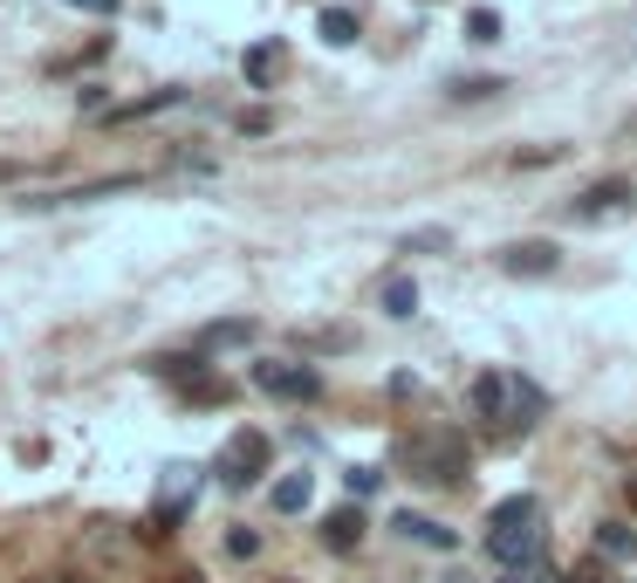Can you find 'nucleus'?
Wrapping results in <instances>:
<instances>
[{"label": "nucleus", "instance_id": "1", "mask_svg": "<svg viewBox=\"0 0 637 583\" xmlns=\"http://www.w3.org/2000/svg\"><path fill=\"white\" fill-rule=\"evenodd\" d=\"M473 412H481L494 433H528V425L548 412V392L522 371H481L473 378Z\"/></svg>", "mask_w": 637, "mask_h": 583}, {"label": "nucleus", "instance_id": "2", "mask_svg": "<svg viewBox=\"0 0 637 583\" xmlns=\"http://www.w3.org/2000/svg\"><path fill=\"white\" fill-rule=\"evenodd\" d=\"M487 556L501 570H535L542 556V501L535 494H507L494 522H487Z\"/></svg>", "mask_w": 637, "mask_h": 583}, {"label": "nucleus", "instance_id": "3", "mask_svg": "<svg viewBox=\"0 0 637 583\" xmlns=\"http://www.w3.org/2000/svg\"><path fill=\"white\" fill-rule=\"evenodd\" d=\"M397 460H405L412 481L453 487V481H466V433L459 425H425V433H412L405 446H397Z\"/></svg>", "mask_w": 637, "mask_h": 583}, {"label": "nucleus", "instance_id": "4", "mask_svg": "<svg viewBox=\"0 0 637 583\" xmlns=\"http://www.w3.org/2000/svg\"><path fill=\"white\" fill-rule=\"evenodd\" d=\"M254 384L267 399H289V405L323 399V371H315V364H254Z\"/></svg>", "mask_w": 637, "mask_h": 583}, {"label": "nucleus", "instance_id": "5", "mask_svg": "<svg viewBox=\"0 0 637 583\" xmlns=\"http://www.w3.org/2000/svg\"><path fill=\"white\" fill-rule=\"evenodd\" d=\"M267 474V433H233L220 446V481L226 487H254Z\"/></svg>", "mask_w": 637, "mask_h": 583}, {"label": "nucleus", "instance_id": "6", "mask_svg": "<svg viewBox=\"0 0 637 583\" xmlns=\"http://www.w3.org/2000/svg\"><path fill=\"white\" fill-rule=\"evenodd\" d=\"M192 494H199V466H165V481H158V515H151V535H165L185 509H192Z\"/></svg>", "mask_w": 637, "mask_h": 583}, {"label": "nucleus", "instance_id": "7", "mask_svg": "<svg viewBox=\"0 0 637 583\" xmlns=\"http://www.w3.org/2000/svg\"><path fill=\"white\" fill-rule=\"evenodd\" d=\"M501 268H507V275H555V268H563V254H555L548 241H514L507 254H501Z\"/></svg>", "mask_w": 637, "mask_h": 583}, {"label": "nucleus", "instance_id": "8", "mask_svg": "<svg viewBox=\"0 0 637 583\" xmlns=\"http://www.w3.org/2000/svg\"><path fill=\"white\" fill-rule=\"evenodd\" d=\"M617 207H630V179H604V185H589L583 200H569V220H604V213H617Z\"/></svg>", "mask_w": 637, "mask_h": 583}, {"label": "nucleus", "instance_id": "9", "mask_svg": "<svg viewBox=\"0 0 637 583\" xmlns=\"http://www.w3.org/2000/svg\"><path fill=\"white\" fill-rule=\"evenodd\" d=\"M323 542H330L336 556H350L356 542H364V509H336V515L323 522Z\"/></svg>", "mask_w": 637, "mask_h": 583}, {"label": "nucleus", "instance_id": "10", "mask_svg": "<svg viewBox=\"0 0 637 583\" xmlns=\"http://www.w3.org/2000/svg\"><path fill=\"white\" fill-rule=\"evenodd\" d=\"M397 535H412V542H425V550H453V529H439V522H425V515H397Z\"/></svg>", "mask_w": 637, "mask_h": 583}, {"label": "nucleus", "instance_id": "11", "mask_svg": "<svg viewBox=\"0 0 637 583\" xmlns=\"http://www.w3.org/2000/svg\"><path fill=\"white\" fill-rule=\"evenodd\" d=\"M274 69H282V42H254V49H247V83H254V90H267V83H274Z\"/></svg>", "mask_w": 637, "mask_h": 583}, {"label": "nucleus", "instance_id": "12", "mask_svg": "<svg viewBox=\"0 0 637 583\" xmlns=\"http://www.w3.org/2000/svg\"><path fill=\"white\" fill-rule=\"evenodd\" d=\"M309 494H315V481H309V474H289V481H274V509H282V515H302Z\"/></svg>", "mask_w": 637, "mask_h": 583}, {"label": "nucleus", "instance_id": "13", "mask_svg": "<svg viewBox=\"0 0 637 583\" xmlns=\"http://www.w3.org/2000/svg\"><path fill=\"white\" fill-rule=\"evenodd\" d=\"M315 28H323L330 49H350V42H356V14H350V8H323V21H315Z\"/></svg>", "mask_w": 637, "mask_h": 583}, {"label": "nucleus", "instance_id": "14", "mask_svg": "<svg viewBox=\"0 0 637 583\" xmlns=\"http://www.w3.org/2000/svg\"><path fill=\"white\" fill-rule=\"evenodd\" d=\"M412 309H418V282L412 275H391L384 282V316H412Z\"/></svg>", "mask_w": 637, "mask_h": 583}, {"label": "nucleus", "instance_id": "15", "mask_svg": "<svg viewBox=\"0 0 637 583\" xmlns=\"http://www.w3.org/2000/svg\"><path fill=\"white\" fill-rule=\"evenodd\" d=\"M172 103H185V90H151V97H138V103H124V110H110L117 124H131V117H151V110H172Z\"/></svg>", "mask_w": 637, "mask_h": 583}, {"label": "nucleus", "instance_id": "16", "mask_svg": "<svg viewBox=\"0 0 637 583\" xmlns=\"http://www.w3.org/2000/svg\"><path fill=\"white\" fill-rule=\"evenodd\" d=\"M254 336V323H213L206 336H199V350H241Z\"/></svg>", "mask_w": 637, "mask_h": 583}, {"label": "nucleus", "instance_id": "17", "mask_svg": "<svg viewBox=\"0 0 637 583\" xmlns=\"http://www.w3.org/2000/svg\"><path fill=\"white\" fill-rule=\"evenodd\" d=\"M596 550H604V556H637V535L624 522H604V529H596Z\"/></svg>", "mask_w": 637, "mask_h": 583}, {"label": "nucleus", "instance_id": "18", "mask_svg": "<svg viewBox=\"0 0 637 583\" xmlns=\"http://www.w3.org/2000/svg\"><path fill=\"white\" fill-rule=\"evenodd\" d=\"M507 83H501V76H466V83H453V97L459 103H487V97H501Z\"/></svg>", "mask_w": 637, "mask_h": 583}, {"label": "nucleus", "instance_id": "19", "mask_svg": "<svg viewBox=\"0 0 637 583\" xmlns=\"http://www.w3.org/2000/svg\"><path fill=\"white\" fill-rule=\"evenodd\" d=\"M466 42H501V14L494 8H473L466 14Z\"/></svg>", "mask_w": 637, "mask_h": 583}, {"label": "nucleus", "instance_id": "20", "mask_svg": "<svg viewBox=\"0 0 637 583\" xmlns=\"http://www.w3.org/2000/svg\"><path fill=\"white\" fill-rule=\"evenodd\" d=\"M151 371L172 378V384H192V378H199V358H151Z\"/></svg>", "mask_w": 637, "mask_h": 583}, {"label": "nucleus", "instance_id": "21", "mask_svg": "<svg viewBox=\"0 0 637 583\" xmlns=\"http://www.w3.org/2000/svg\"><path fill=\"white\" fill-rule=\"evenodd\" d=\"M446 241H453L446 227H425V233H412V241H405V254H432V248H446Z\"/></svg>", "mask_w": 637, "mask_h": 583}, {"label": "nucleus", "instance_id": "22", "mask_svg": "<svg viewBox=\"0 0 637 583\" xmlns=\"http://www.w3.org/2000/svg\"><path fill=\"white\" fill-rule=\"evenodd\" d=\"M343 481H350V494H377V481H384V474H377V466H350Z\"/></svg>", "mask_w": 637, "mask_h": 583}, {"label": "nucleus", "instance_id": "23", "mask_svg": "<svg viewBox=\"0 0 637 583\" xmlns=\"http://www.w3.org/2000/svg\"><path fill=\"white\" fill-rule=\"evenodd\" d=\"M226 550H233V556H254V550H261V535H254V529H233V535H226Z\"/></svg>", "mask_w": 637, "mask_h": 583}, {"label": "nucleus", "instance_id": "24", "mask_svg": "<svg viewBox=\"0 0 637 583\" xmlns=\"http://www.w3.org/2000/svg\"><path fill=\"white\" fill-rule=\"evenodd\" d=\"M569 583H610V570H604V563H583V570H576Z\"/></svg>", "mask_w": 637, "mask_h": 583}, {"label": "nucleus", "instance_id": "25", "mask_svg": "<svg viewBox=\"0 0 637 583\" xmlns=\"http://www.w3.org/2000/svg\"><path fill=\"white\" fill-rule=\"evenodd\" d=\"M69 8H83V14H117V0H69Z\"/></svg>", "mask_w": 637, "mask_h": 583}, {"label": "nucleus", "instance_id": "26", "mask_svg": "<svg viewBox=\"0 0 637 583\" xmlns=\"http://www.w3.org/2000/svg\"><path fill=\"white\" fill-rule=\"evenodd\" d=\"M507 583H548V570H507Z\"/></svg>", "mask_w": 637, "mask_h": 583}, {"label": "nucleus", "instance_id": "27", "mask_svg": "<svg viewBox=\"0 0 637 583\" xmlns=\"http://www.w3.org/2000/svg\"><path fill=\"white\" fill-rule=\"evenodd\" d=\"M34 583H83V576H34Z\"/></svg>", "mask_w": 637, "mask_h": 583}, {"label": "nucleus", "instance_id": "28", "mask_svg": "<svg viewBox=\"0 0 637 583\" xmlns=\"http://www.w3.org/2000/svg\"><path fill=\"white\" fill-rule=\"evenodd\" d=\"M630 131H637V110H630Z\"/></svg>", "mask_w": 637, "mask_h": 583}]
</instances>
